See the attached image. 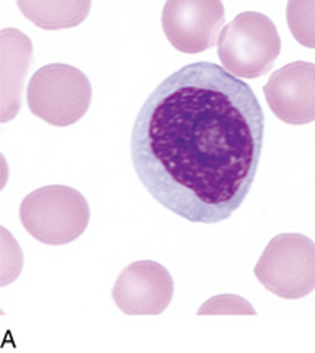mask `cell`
<instances>
[{"label": "cell", "instance_id": "obj_9", "mask_svg": "<svg viewBox=\"0 0 315 353\" xmlns=\"http://www.w3.org/2000/svg\"><path fill=\"white\" fill-rule=\"evenodd\" d=\"M32 57V43L15 28L0 32V65H2V92H0V122L7 123L20 112L21 91L25 86L28 67Z\"/></svg>", "mask_w": 315, "mask_h": 353}, {"label": "cell", "instance_id": "obj_5", "mask_svg": "<svg viewBox=\"0 0 315 353\" xmlns=\"http://www.w3.org/2000/svg\"><path fill=\"white\" fill-rule=\"evenodd\" d=\"M257 281L280 299L298 300L315 287V245L301 234H280L268 241L254 268Z\"/></svg>", "mask_w": 315, "mask_h": 353}, {"label": "cell", "instance_id": "obj_2", "mask_svg": "<svg viewBox=\"0 0 315 353\" xmlns=\"http://www.w3.org/2000/svg\"><path fill=\"white\" fill-rule=\"evenodd\" d=\"M219 59L225 72L254 80L273 68L281 52V39L270 18L259 12H243L221 28Z\"/></svg>", "mask_w": 315, "mask_h": 353}, {"label": "cell", "instance_id": "obj_7", "mask_svg": "<svg viewBox=\"0 0 315 353\" xmlns=\"http://www.w3.org/2000/svg\"><path fill=\"white\" fill-rule=\"evenodd\" d=\"M173 279L157 261H136L123 269L113 285V301L124 314L157 316L173 299Z\"/></svg>", "mask_w": 315, "mask_h": 353}, {"label": "cell", "instance_id": "obj_12", "mask_svg": "<svg viewBox=\"0 0 315 353\" xmlns=\"http://www.w3.org/2000/svg\"><path fill=\"white\" fill-rule=\"evenodd\" d=\"M199 316L206 314H251L256 316L257 311L254 310V306L249 303L246 299L239 295H231V294H224V295H215L212 296L210 300H207L201 308L197 311Z\"/></svg>", "mask_w": 315, "mask_h": 353}, {"label": "cell", "instance_id": "obj_10", "mask_svg": "<svg viewBox=\"0 0 315 353\" xmlns=\"http://www.w3.org/2000/svg\"><path fill=\"white\" fill-rule=\"evenodd\" d=\"M18 8L32 25L43 30H65L81 25L89 15L87 0H20Z\"/></svg>", "mask_w": 315, "mask_h": 353}, {"label": "cell", "instance_id": "obj_3", "mask_svg": "<svg viewBox=\"0 0 315 353\" xmlns=\"http://www.w3.org/2000/svg\"><path fill=\"white\" fill-rule=\"evenodd\" d=\"M20 219L28 234L41 243L60 246L83 235L89 224L91 211L78 190L49 185L23 199Z\"/></svg>", "mask_w": 315, "mask_h": 353}, {"label": "cell", "instance_id": "obj_6", "mask_svg": "<svg viewBox=\"0 0 315 353\" xmlns=\"http://www.w3.org/2000/svg\"><path fill=\"white\" fill-rule=\"evenodd\" d=\"M225 7L220 0H169L162 12V28L180 52L201 54L212 49L224 28Z\"/></svg>", "mask_w": 315, "mask_h": 353}, {"label": "cell", "instance_id": "obj_4", "mask_svg": "<svg viewBox=\"0 0 315 353\" xmlns=\"http://www.w3.org/2000/svg\"><path fill=\"white\" fill-rule=\"evenodd\" d=\"M92 101L91 81L81 70L50 63L32 75L28 86L31 114L54 127H69L85 117Z\"/></svg>", "mask_w": 315, "mask_h": 353}, {"label": "cell", "instance_id": "obj_11", "mask_svg": "<svg viewBox=\"0 0 315 353\" xmlns=\"http://www.w3.org/2000/svg\"><path fill=\"white\" fill-rule=\"evenodd\" d=\"M314 2H290L286 18L296 41L305 48H315L314 39Z\"/></svg>", "mask_w": 315, "mask_h": 353}, {"label": "cell", "instance_id": "obj_8", "mask_svg": "<svg viewBox=\"0 0 315 353\" xmlns=\"http://www.w3.org/2000/svg\"><path fill=\"white\" fill-rule=\"evenodd\" d=\"M268 108L281 122L305 125L315 119V65L293 62L285 65L263 86Z\"/></svg>", "mask_w": 315, "mask_h": 353}, {"label": "cell", "instance_id": "obj_1", "mask_svg": "<svg viewBox=\"0 0 315 353\" xmlns=\"http://www.w3.org/2000/svg\"><path fill=\"white\" fill-rule=\"evenodd\" d=\"M265 115L252 88L212 62L188 63L147 97L131 132L134 172L183 219L217 224L252 188Z\"/></svg>", "mask_w": 315, "mask_h": 353}]
</instances>
